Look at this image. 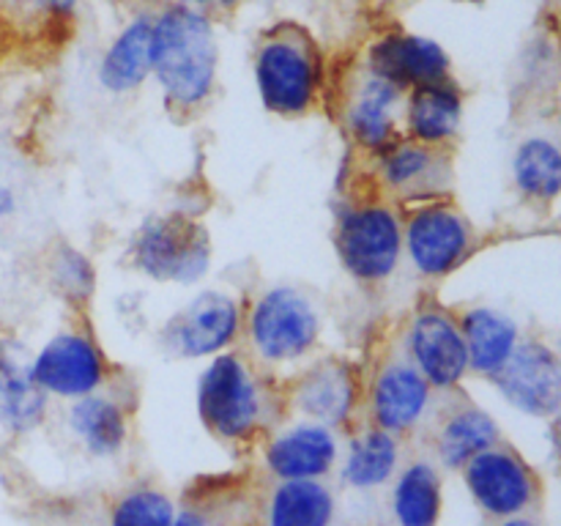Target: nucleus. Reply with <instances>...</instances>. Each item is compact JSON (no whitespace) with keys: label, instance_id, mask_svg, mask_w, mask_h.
<instances>
[{"label":"nucleus","instance_id":"1","mask_svg":"<svg viewBox=\"0 0 561 526\" xmlns=\"http://www.w3.org/2000/svg\"><path fill=\"white\" fill-rule=\"evenodd\" d=\"M151 77L170 113H201L211 102L219 77V42L208 11L173 0L153 11Z\"/></svg>","mask_w":561,"mask_h":526},{"label":"nucleus","instance_id":"2","mask_svg":"<svg viewBox=\"0 0 561 526\" xmlns=\"http://www.w3.org/2000/svg\"><path fill=\"white\" fill-rule=\"evenodd\" d=\"M252 77L261 104L277 118L310 115L327 85L321 49L296 22H279L261 33L252 53Z\"/></svg>","mask_w":561,"mask_h":526},{"label":"nucleus","instance_id":"3","mask_svg":"<svg viewBox=\"0 0 561 526\" xmlns=\"http://www.w3.org/2000/svg\"><path fill=\"white\" fill-rule=\"evenodd\" d=\"M323 316L316 296L294 283H274L244 305L247 356L257 367L299 365L321 343Z\"/></svg>","mask_w":561,"mask_h":526},{"label":"nucleus","instance_id":"4","mask_svg":"<svg viewBox=\"0 0 561 526\" xmlns=\"http://www.w3.org/2000/svg\"><path fill=\"white\" fill-rule=\"evenodd\" d=\"M197 416L214 438L250 444L272 420L274 395L244 351L211 356L197 378Z\"/></svg>","mask_w":561,"mask_h":526},{"label":"nucleus","instance_id":"5","mask_svg":"<svg viewBox=\"0 0 561 526\" xmlns=\"http://www.w3.org/2000/svg\"><path fill=\"white\" fill-rule=\"evenodd\" d=\"M332 241L340 266L351 279L367 288L387 285L405 263L403 208L387 197L340 203Z\"/></svg>","mask_w":561,"mask_h":526},{"label":"nucleus","instance_id":"6","mask_svg":"<svg viewBox=\"0 0 561 526\" xmlns=\"http://www.w3.org/2000/svg\"><path fill=\"white\" fill-rule=\"evenodd\" d=\"M214 247L208 230L181 211L151 214L126 244V263L151 283L197 285L211 272Z\"/></svg>","mask_w":561,"mask_h":526},{"label":"nucleus","instance_id":"7","mask_svg":"<svg viewBox=\"0 0 561 526\" xmlns=\"http://www.w3.org/2000/svg\"><path fill=\"white\" fill-rule=\"evenodd\" d=\"M477 247L469 217L449 197L403 208V252L416 277L436 283L458 272Z\"/></svg>","mask_w":561,"mask_h":526},{"label":"nucleus","instance_id":"8","mask_svg":"<svg viewBox=\"0 0 561 526\" xmlns=\"http://www.w3.org/2000/svg\"><path fill=\"white\" fill-rule=\"evenodd\" d=\"M244 329V301L225 288H203L159 329V345L173 359H211L233 351Z\"/></svg>","mask_w":561,"mask_h":526},{"label":"nucleus","instance_id":"9","mask_svg":"<svg viewBox=\"0 0 561 526\" xmlns=\"http://www.w3.org/2000/svg\"><path fill=\"white\" fill-rule=\"evenodd\" d=\"M400 354L442 395L458 392L460 384L471 376L458 316L438 301H425L411 312Z\"/></svg>","mask_w":561,"mask_h":526},{"label":"nucleus","instance_id":"10","mask_svg":"<svg viewBox=\"0 0 561 526\" xmlns=\"http://www.w3.org/2000/svg\"><path fill=\"white\" fill-rule=\"evenodd\" d=\"M31 376L49 400L71 403L110 387L113 365L85 327H64L31 356Z\"/></svg>","mask_w":561,"mask_h":526},{"label":"nucleus","instance_id":"11","mask_svg":"<svg viewBox=\"0 0 561 526\" xmlns=\"http://www.w3.org/2000/svg\"><path fill=\"white\" fill-rule=\"evenodd\" d=\"M436 389L403 354L387 356L362 389L367 425L403 438L420 431L436 411Z\"/></svg>","mask_w":561,"mask_h":526},{"label":"nucleus","instance_id":"12","mask_svg":"<svg viewBox=\"0 0 561 526\" xmlns=\"http://www.w3.org/2000/svg\"><path fill=\"white\" fill-rule=\"evenodd\" d=\"M373 175L389 203L400 208L442 201L449 192L453 168L447 148H433L400 135L383 151L373 153Z\"/></svg>","mask_w":561,"mask_h":526},{"label":"nucleus","instance_id":"13","mask_svg":"<svg viewBox=\"0 0 561 526\" xmlns=\"http://www.w3.org/2000/svg\"><path fill=\"white\" fill-rule=\"evenodd\" d=\"M285 403L299 420L321 422L340 433L362 409V381L348 362L327 356L290 381Z\"/></svg>","mask_w":561,"mask_h":526},{"label":"nucleus","instance_id":"14","mask_svg":"<svg viewBox=\"0 0 561 526\" xmlns=\"http://www.w3.org/2000/svg\"><path fill=\"white\" fill-rule=\"evenodd\" d=\"M365 69L403 93L453 80L447 49L436 38L405 31H389L367 44Z\"/></svg>","mask_w":561,"mask_h":526},{"label":"nucleus","instance_id":"15","mask_svg":"<svg viewBox=\"0 0 561 526\" xmlns=\"http://www.w3.org/2000/svg\"><path fill=\"white\" fill-rule=\"evenodd\" d=\"M488 381L520 414L557 416L561 411V356L540 340H520L507 365Z\"/></svg>","mask_w":561,"mask_h":526},{"label":"nucleus","instance_id":"16","mask_svg":"<svg viewBox=\"0 0 561 526\" xmlns=\"http://www.w3.org/2000/svg\"><path fill=\"white\" fill-rule=\"evenodd\" d=\"M460 471L477 507L493 518H518L535 502V474L518 453L502 444L477 455Z\"/></svg>","mask_w":561,"mask_h":526},{"label":"nucleus","instance_id":"17","mask_svg":"<svg viewBox=\"0 0 561 526\" xmlns=\"http://www.w3.org/2000/svg\"><path fill=\"white\" fill-rule=\"evenodd\" d=\"M403 99L405 93L400 88L389 85L381 77L370 75L362 66L359 77L348 85L345 93L343 118L345 135L351 137L356 148L373 157V153L383 151L389 142L398 140L403 135Z\"/></svg>","mask_w":561,"mask_h":526},{"label":"nucleus","instance_id":"18","mask_svg":"<svg viewBox=\"0 0 561 526\" xmlns=\"http://www.w3.org/2000/svg\"><path fill=\"white\" fill-rule=\"evenodd\" d=\"M340 433L321 422L296 420L263 444V466L274 480H323L340 464Z\"/></svg>","mask_w":561,"mask_h":526},{"label":"nucleus","instance_id":"19","mask_svg":"<svg viewBox=\"0 0 561 526\" xmlns=\"http://www.w3.org/2000/svg\"><path fill=\"white\" fill-rule=\"evenodd\" d=\"M71 438L93 458H115L129 442L131 411L126 400L110 387L71 400L66 409Z\"/></svg>","mask_w":561,"mask_h":526},{"label":"nucleus","instance_id":"20","mask_svg":"<svg viewBox=\"0 0 561 526\" xmlns=\"http://www.w3.org/2000/svg\"><path fill=\"white\" fill-rule=\"evenodd\" d=\"M153 69V11H140L113 36L99 60L96 80L110 96L140 91Z\"/></svg>","mask_w":561,"mask_h":526},{"label":"nucleus","instance_id":"21","mask_svg":"<svg viewBox=\"0 0 561 526\" xmlns=\"http://www.w3.org/2000/svg\"><path fill=\"white\" fill-rule=\"evenodd\" d=\"M47 414L49 395L33 381L31 359L9 338H0V427L11 436H27Z\"/></svg>","mask_w":561,"mask_h":526},{"label":"nucleus","instance_id":"22","mask_svg":"<svg viewBox=\"0 0 561 526\" xmlns=\"http://www.w3.org/2000/svg\"><path fill=\"white\" fill-rule=\"evenodd\" d=\"M502 444V427L493 420L491 411L482 405L453 403V409L442 411L433 431V449H436V464L442 469H463L469 460L482 455L485 449Z\"/></svg>","mask_w":561,"mask_h":526},{"label":"nucleus","instance_id":"23","mask_svg":"<svg viewBox=\"0 0 561 526\" xmlns=\"http://www.w3.org/2000/svg\"><path fill=\"white\" fill-rule=\"evenodd\" d=\"M463 91L453 80L416 88L403 99V135L433 148H447L463 126Z\"/></svg>","mask_w":561,"mask_h":526},{"label":"nucleus","instance_id":"24","mask_svg":"<svg viewBox=\"0 0 561 526\" xmlns=\"http://www.w3.org/2000/svg\"><path fill=\"white\" fill-rule=\"evenodd\" d=\"M469 365L474 376L493 378L520 345V327L504 310L491 305H471L458 316Z\"/></svg>","mask_w":561,"mask_h":526},{"label":"nucleus","instance_id":"25","mask_svg":"<svg viewBox=\"0 0 561 526\" xmlns=\"http://www.w3.org/2000/svg\"><path fill=\"white\" fill-rule=\"evenodd\" d=\"M400 458H403L400 438L365 422L345 442V455H340V480L354 491H376L394 480L400 471Z\"/></svg>","mask_w":561,"mask_h":526},{"label":"nucleus","instance_id":"26","mask_svg":"<svg viewBox=\"0 0 561 526\" xmlns=\"http://www.w3.org/2000/svg\"><path fill=\"white\" fill-rule=\"evenodd\" d=\"M389 507L394 526H438L444 510L442 466L431 458H416L400 466Z\"/></svg>","mask_w":561,"mask_h":526},{"label":"nucleus","instance_id":"27","mask_svg":"<svg viewBox=\"0 0 561 526\" xmlns=\"http://www.w3.org/2000/svg\"><path fill=\"white\" fill-rule=\"evenodd\" d=\"M337 499L323 480H277L266 499V526H334Z\"/></svg>","mask_w":561,"mask_h":526},{"label":"nucleus","instance_id":"28","mask_svg":"<svg viewBox=\"0 0 561 526\" xmlns=\"http://www.w3.org/2000/svg\"><path fill=\"white\" fill-rule=\"evenodd\" d=\"M513 184L529 203H553L561 195V146L553 137L529 135L513 153Z\"/></svg>","mask_w":561,"mask_h":526},{"label":"nucleus","instance_id":"29","mask_svg":"<svg viewBox=\"0 0 561 526\" xmlns=\"http://www.w3.org/2000/svg\"><path fill=\"white\" fill-rule=\"evenodd\" d=\"M47 283L60 301L82 310L96 290V268L85 252L58 241L47 255Z\"/></svg>","mask_w":561,"mask_h":526},{"label":"nucleus","instance_id":"30","mask_svg":"<svg viewBox=\"0 0 561 526\" xmlns=\"http://www.w3.org/2000/svg\"><path fill=\"white\" fill-rule=\"evenodd\" d=\"M175 502L153 485H137L121 493L110 510V526H173Z\"/></svg>","mask_w":561,"mask_h":526},{"label":"nucleus","instance_id":"31","mask_svg":"<svg viewBox=\"0 0 561 526\" xmlns=\"http://www.w3.org/2000/svg\"><path fill=\"white\" fill-rule=\"evenodd\" d=\"M0 22L11 25H42L47 20L44 0H0Z\"/></svg>","mask_w":561,"mask_h":526},{"label":"nucleus","instance_id":"32","mask_svg":"<svg viewBox=\"0 0 561 526\" xmlns=\"http://www.w3.org/2000/svg\"><path fill=\"white\" fill-rule=\"evenodd\" d=\"M44 3H47V20L55 22V25H64L77 14L80 0H44Z\"/></svg>","mask_w":561,"mask_h":526},{"label":"nucleus","instance_id":"33","mask_svg":"<svg viewBox=\"0 0 561 526\" xmlns=\"http://www.w3.org/2000/svg\"><path fill=\"white\" fill-rule=\"evenodd\" d=\"M16 211H20V195H16V190L9 181L0 179V222L14 217Z\"/></svg>","mask_w":561,"mask_h":526},{"label":"nucleus","instance_id":"34","mask_svg":"<svg viewBox=\"0 0 561 526\" xmlns=\"http://www.w3.org/2000/svg\"><path fill=\"white\" fill-rule=\"evenodd\" d=\"M173 526H214V524L206 513H201V510L195 507H186V510H179Z\"/></svg>","mask_w":561,"mask_h":526},{"label":"nucleus","instance_id":"35","mask_svg":"<svg viewBox=\"0 0 561 526\" xmlns=\"http://www.w3.org/2000/svg\"><path fill=\"white\" fill-rule=\"evenodd\" d=\"M173 3H186V5H195V9L201 11H217V9H230V5H239L244 3V0H173Z\"/></svg>","mask_w":561,"mask_h":526},{"label":"nucleus","instance_id":"36","mask_svg":"<svg viewBox=\"0 0 561 526\" xmlns=\"http://www.w3.org/2000/svg\"><path fill=\"white\" fill-rule=\"evenodd\" d=\"M553 442H557V449L561 455V411L557 416H553Z\"/></svg>","mask_w":561,"mask_h":526},{"label":"nucleus","instance_id":"37","mask_svg":"<svg viewBox=\"0 0 561 526\" xmlns=\"http://www.w3.org/2000/svg\"><path fill=\"white\" fill-rule=\"evenodd\" d=\"M499 526H537V524H535V521L520 518V515H518V518H507V521H502V524H499Z\"/></svg>","mask_w":561,"mask_h":526},{"label":"nucleus","instance_id":"38","mask_svg":"<svg viewBox=\"0 0 561 526\" xmlns=\"http://www.w3.org/2000/svg\"><path fill=\"white\" fill-rule=\"evenodd\" d=\"M458 3H482V0H458Z\"/></svg>","mask_w":561,"mask_h":526},{"label":"nucleus","instance_id":"39","mask_svg":"<svg viewBox=\"0 0 561 526\" xmlns=\"http://www.w3.org/2000/svg\"><path fill=\"white\" fill-rule=\"evenodd\" d=\"M559 129H561V107H559Z\"/></svg>","mask_w":561,"mask_h":526},{"label":"nucleus","instance_id":"40","mask_svg":"<svg viewBox=\"0 0 561 526\" xmlns=\"http://www.w3.org/2000/svg\"><path fill=\"white\" fill-rule=\"evenodd\" d=\"M0 107H3V93H0Z\"/></svg>","mask_w":561,"mask_h":526},{"label":"nucleus","instance_id":"41","mask_svg":"<svg viewBox=\"0 0 561 526\" xmlns=\"http://www.w3.org/2000/svg\"><path fill=\"white\" fill-rule=\"evenodd\" d=\"M261 3H274V0H261Z\"/></svg>","mask_w":561,"mask_h":526}]
</instances>
